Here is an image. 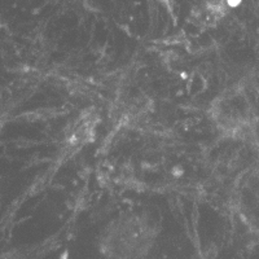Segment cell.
Masks as SVG:
<instances>
[{"label":"cell","mask_w":259,"mask_h":259,"mask_svg":"<svg viewBox=\"0 0 259 259\" xmlns=\"http://www.w3.org/2000/svg\"><path fill=\"white\" fill-rule=\"evenodd\" d=\"M152 227L139 217H131L110 227L104 245L112 259H139L147 255L153 242Z\"/></svg>","instance_id":"obj_1"}]
</instances>
